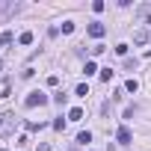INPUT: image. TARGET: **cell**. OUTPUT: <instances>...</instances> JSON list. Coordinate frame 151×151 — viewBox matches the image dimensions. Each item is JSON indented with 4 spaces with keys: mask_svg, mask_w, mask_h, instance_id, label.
<instances>
[{
    "mask_svg": "<svg viewBox=\"0 0 151 151\" xmlns=\"http://www.w3.org/2000/svg\"><path fill=\"white\" fill-rule=\"evenodd\" d=\"M42 104H47V95H45V92H30V95H27V101H24V107H27V110L42 107Z\"/></svg>",
    "mask_w": 151,
    "mask_h": 151,
    "instance_id": "6da1fadb",
    "label": "cell"
},
{
    "mask_svg": "<svg viewBox=\"0 0 151 151\" xmlns=\"http://www.w3.org/2000/svg\"><path fill=\"white\" fill-rule=\"evenodd\" d=\"M116 139H119V145H130V142H133V133H130L127 127H119V130H116Z\"/></svg>",
    "mask_w": 151,
    "mask_h": 151,
    "instance_id": "7a4b0ae2",
    "label": "cell"
},
{
    "mask_svg": "<svg viewBox=\"0 0 151 151\" xmlns=\"http://www.w3.org/2000/svg\"><path fill=\"white\" fill-rule=\"evenodd\" d=\"M12 124H15V116L12 113H0V133H6Z\"/></svg>",
    "mask_w": 151,
    "mask_h": 151,
    "instance_id": "3957f363",
    "label": "cell"
},
{
    "mask_svg": "<svg viewBox=\"0 0 151 151\" xmlns=\"http://www.w3.org/2000/svg\"><path fill=\"white\" fill-rule=\"evenodd\" d=\"M104 33H107V27H104L101 21H92V24H89V36H92V39H101Z\"/></svg>",
    "mask_w": 151,
    "mask_h": 151,
    "instance_id": "277c9868",
    "label": "cell"
},
{
    "mask_svg": "<svg viewBox=\"0 0 151 151\" xmlns=\"http://www.w3.org/2000/svg\"><path fill=\"white\" fill-rule=\"evenodd\" d=\"M68 119H71V122H80V119H83V110H80V107H74V110L68 113Z\"/></svg>",
    "mask_w": 151,
    "mask_h": 151,
    "instance_id": "5b68a950",
    "label": "cell"
},
{
    "mask_svg": "<svg viewBox=\"0 0 151 151\" xmlns=\"http://www.w3.org/2000/svg\"><path fill=\"white\" fill-rule=\"evenodd\" d=\"M77 142H80V145H86V142H92V133H89V130H83V133H77Z\"/></svg>",
    "mask_w": 151,
    "mask_h": 151,
    "instance_id": "8992f818",
    "label": "cell"
},
{
    "mask_svg": "<svg viewBox=\"0 0 151 151\" xmlns=\"http://www.w3.org/2000/svg\"><path fill=\"white\" fill-rule=\"evenodd\" d=\"M101 80H104V83L113 80V68H101Z\"/></svg>",
    "mask_w": 151,
    "mask_h": 151,
    "instance_id": "52a82bcc",
    "label": "cell"
},
{
    "mask_svg": "<svg viewBox=\"0 0 151 151\" xmlns=\"http://www.w3.org/2000/svg\"><path fill=\"white\" fill-rule=\"evenodd\" d=\"M12 39H15L12 33H3V36H0V45H3V47H9V45H12Z\"/></svg>",
    "mask_w": 151,
    "mask_h": 151,
    "instance_id": "ba28073f",
    "label": "cell"
},
{
    "mask_svg": "<svg viewBox=\"0 0 151 151\" xmlns=\"http://www.w3.org/2000/svg\"><path fill=\"white\" fill-rule=\"evenodd\" d=\"M95 71H98V65H95V62L89 59V62H86V68H83V74H86V77H89V74H95Z\"/></svg>",
    "mask_w": 151,
    "mask_h": 151,
    "instance_id": "9c48e42d",
    "label": "cell"
},
{
    "mask_svg": "<svg viewBox=\"0 0 151 151\" xmlns=\"http://www.w3.org/2000/svg\"><path fill=\"white\" fill-rule=\"evenodd\" d=\"M18 42H21V45H30V42H33V33H30V30H27V33H21V36H18Z\"/></svg>",
    "mask_w": 151,
    "mask_h": 151,
    "instance_id": "30bf717a",
    "label": "cell"
},
{
    "mask_svg": "<svg viewBox=\"0 0 151 151\" xmlns=\"http://www.w3.org/2000/svg\"><path fill=\"white\" fill-rule=\"evenodd\" d=\"M124 89H127V92H136V89H139V83H136V80H127V83H124Z\"/></svg>",
    "mask_w": 151,
    "mask_h": 151,
    "instance_id": "8fae6325",
    "label": "cell"
},
{
    "mask_svg": "<svg viewBox=\"0 0 151 151\" xmlns=\"http://www.w3.org/2000/svg\"><path fill=\"white\" fill-rule=\"evenodd\" d=\"M77 95H80V98H86V95H89V86H86V83H80V86H77Z\"/></svg>",
    "mask_w": 151,
    "mask_h": 151,
    "instance_id": "7c38bea8",
    "label": "cell"
},
{
    "mask_svg": "<svg viewBox=\"0 0 151 151\" xmlns=\"http://www.w3.org/2000/svg\"><path fill=\"white\" fill-rule=\"evenodd\" d=\"M12 95V89H9V83H3V89H0V98H9Z\"/></svg>",
    "mask_w": 151,
    "mask_h": 151,
    "instance_id": "4fadbf2b",
    "label": "cell"
},
{
    "mask_svg": "<svg viewBox=\"0 0 151 151\" xmlns=\"http://www.w3.org/2000/svg\"><path fill=\"white\" fill-rule=\"evenodd\" d=\"M39 151H53V148H50V145H42V148H39Z\"/></svg>",
    "mask_w": 151,
    "mask_h": 151,
    "instance_id": "5bb4252c",
    "label": "cell"
},
{
    "mask_svg": "<svg viewBox=\"0 0 151 151\" xmlns=\"http://www.w3.org/2000/svg\"><path fill=\"white\" fill-rule=\"evenodd\" d=\"M3 151H6V148H3Z\"/></svg>",
    "mask_w": 151,
    "mask_h": 151,
    "instance_id": "9a60e30c",
    "label": "cell"
}]
</instances>
